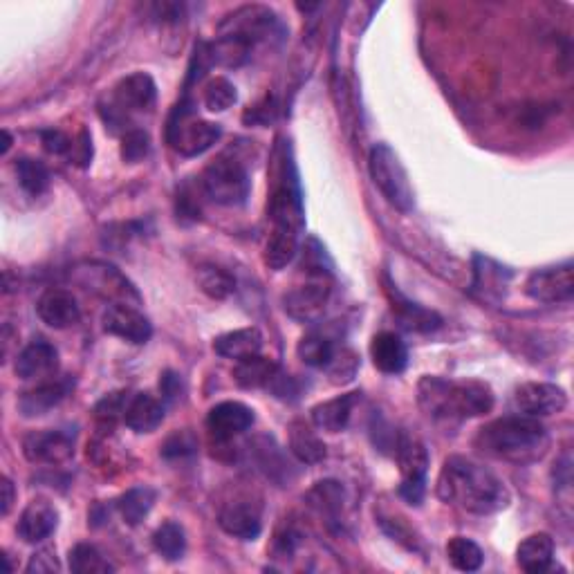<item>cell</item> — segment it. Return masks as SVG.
Here are the masks:
<instances>
[{"mask_svg":"<svg viewBox=\"0 0 574 574\" xmlns=\"http://www.w3.org/2000/svg\"><path fill=\"white\" fill-rule=\"evenodd\" d=\"M196 451H198V440H196V435H193L191 431H175L162 444V456L169 458V460L189 458Z\"/></svg>","mask_w":574,"mask_h":574,"instance_id":"ee69618b","label":"cell"},{"mask_svg":"<svg viewBox=\"0 0 574 574\" xmlns=\"http://www.w3.org/2000/svg\"><path fill=\"white\" fill-rule=\"evenodd\" d=\"M527 296L541 303H566L574 294V272L572 265H557L536 270L525 283Z\"/></svg>","mask_w":574,"mask_h":574,"instance_id":"7c38bea8","label":"cell"},{"mask_svg":"<svg viewBox=\"0 0 574 574\" xmlns=\"http://www.w3.org/2000/svg\"><path fill=\"white\" fill-rule=\"evenodd\" d=\"M164 422V404L151 393H137L126 406L124 424L135 433H153Z\"/></svg>","mask_w":574,"mask_h":574,"instance_id":"d4e9b609","label":"cell"},{"mask_svg":"<svg viewBox=\"0 0 574 574\" xmlns=\"http://www.w3.org/2000/svg\"><path fill=\"white\" fill-rule=\"evenodd\" d=\"M397 462H400L402 471V485L400 496L409 505L418 507L424 501V492H427V471H429V453L427 447L415 438H400L397 440Z\"/></svg>","mask_w":574,"mask_h":574,"instance_id":"9c48e42d","label":"cell"},{"mask_svg":"<svg viewBox=\"0 0 574 574\" xmlns=\"http://www.w3.org/2000/svg\"><path fill=\"white\" fill-rule=\"evenodd\" d=\"M296 252H299V234L292 229L272 227V234L270 238H267L265 252H263L265 265L270 267V270L279 272L294 261Z\"/></svg>","mask_w":574,"mask_h":574,"instance_id":"f546056e","label":"cell"},{"mask_svg":"<svg viewBox=\"0 0 574 574\" xmlns=\"http://www.w3.org/2000/svg\"><path fill=\"white\" fill-rule=\"evenodd\" d=\"M368 171L370 178L375 182V187L382 191V196L391 202L397 211H402V214L413 211L415 198L409 173H406L404 164L400 162V157H397L391 146L375 144L370 148Z\"/></svg>","mask_w":574,"mask_h":574,"instance_id":"5b68a950","label":"cell"},{"mask_svg":"<svg viewBox=\"0 0 574 574\" xmlns=\"http://www.w3.org/2000/svg\"><path fill=\"white\" fill-rule=\"evenodd\" d=\"M274 113H276V108H274V101L267 97L263 104H258L256 108L249 110V113H245V122H252V124H270L272 119H274Z\"/></svg>","mask_w":574,"mask_h":574,"instance_id":"f5cc1de1","label":"cell"},{"mask_svg":"<svg viewBox=\"0 0 574 574\" xmlns=\"http://www.w3.org/2000/svg\"><path fill=\"white\" fill-rule=\"evenodd\" d=\"M261 444H254V453L258 458V465L265 471L267 476L279 480V474H287L290 471V465H287L281 449L276 447V442L270 438H261L258 440Z\"/></svg>","mask_w":574,"mask_h":574,"instance_id":"ab89813d","label":"cell"},{"mask_svg":"<svg viewBox=\"0 0 574 574\" xmlns=\"http://www.w3.org/2000/svg\"><path fill=\"white\" fill-rule=\"evenodd\" d=\"M59 368V353L50 341L34 339L32 344H27L16 357L14 370L21 379H43L57 373Z\"/></svg>","mask_w":574,"mask_h":574,"instance_id":"ffe728a7","label":"cell"},{"mask_svg":"<svg viewBox=\"0 0 574 574\" xmlns=\"http://www.w3.org/2000/svg\"><path fill=\"white\" fill-rule=\"evenodd\" d=\"M357 366H359V359L353 353V350H346L341 348L332 357V361L328 364V375H330V382L332 384H348L353 382L355 375H357Z\"/></svg>","mask_w":574,"mask_h":574,"instance_id":"b9f144b4","label":"cell"},{"mask_svg":"<svg viewBox=\"0 0 574 574\" xmlns=\"http://www.w3.org/2000/svg\"><path fill=\"white\" fill-rule=\"evenodd\" d=\"M41 140H43L45 151L54 153V155H63V153L70 155L72 144H74V140H70V137L61 131H43Z\"/></svg>","mask_w":574,"mask_h":574,"instance_id":"681fc988","label":"cell"},{"mask_svg":"<svg viewBox=\"0 0 574 574\" xmlns=\"http://www.w3.org/2000/svg\"><path fill=\"white\" fill-rule=\"evenodd\" d=\"M330 301V285L323 279H314L283 296V308L287 317L299 323H314L323 317Z\"/></svg>","mask_w":574,"mask_h":574,"instance_id":"8fae6325","label":"cell"},{"mask_svg":"<svg viewBox=\"0 0 574 574\" xmlns=\"http://www.w3.org/2000/svg\"><path fill=\"white\" fill-rule=\"evenodd\" d=\"M480 263H483V267H478L476 270V287L483 285V290H485V296H489L492 292H501L503 287L507 285V279H509V272L505 270V267L501 265H496L492 261H483V258H478Z\"/></svg>","mask_w":574,"mask_h":574,"instance_id":"f6af8a7d","label":"cell"},{"mask_svg":"<svg viewBox=\"0 0 574 574\" xmlns=\"http://www.w3.org/2000/svg\"><path fill=\"white\" fill-rule=\"evenodd\" d=\"M16 178L21 189L30 196H41V193L48 191L50 187V171L45 169V164L30 160V157H21L14 164Z\"/></svg>","mask_w":574,"mask_h":574,"instance_id":"8d00e7d4","label":"cell"},{"mask_svg":"<svg viewBox=\"0 0 574 574\" xmlns=\"http://www.w3.org/2000/svg\"><path fill=\"white\" fill-rule=\"evenodd\" d=\"M59 525V512L50 501L45 498H34V501L23 509L21 518H18L16 532L25 543H41L57 530Z\"/></svg>","mask_w":574,"mask_h":574,"instance_id":"d6986e66","label":"cell"},{"mask_svg":"<svg viewBox=\"0 0 574 574\" xmlns=\"http://www.w3.org/2000/svg\"><path fill=\"white\" fill-rule=\"evenodd\" d=\"M438 496L444 503L458 505L478 516L496 514L512 503V494L503 480L492 469L465 456L444 460L438 478Z\"/></svg>","mask_w":574,"mask_h":574,"instance_id":"6da1fadb","label":"cell"},{"mask_svg":"<svg viewBox=\"0 0 574 574\" xmlns=\"http://www.w3.org/2000/svg\"><path fill=\"white\" fill-rule=\"evenodd\" d=\"M153 548L166 561H180L187 550V536L178 523L166 521L153 532Z\"/></svg>","mask_w":574,"mask_h":574,"instance_id":"e575fe53","label":"cell"},{"mask_svg":"<svg viewBox=\"0 0 574 574\" xmlns=\"http://www.w3.org/2000/svg\"><path fill=\"white\" fill-rule=\"evenodd\" d=\"M382 527L388 536H393V541L404 543L409 550H418L415 534H413L411 527L402 521V518H382Z\"/></svg>","mask_w":574,"mask_h":574,"instance_id":"c3c4849f","label":"cell"},{"mask_svg":"<svg viewBox=\"0 0 574 574\" xmlns=\"http://www.w3.org/2000/svg\"><path fill=\"white\" fill-rule=\"evenodd\" d=\"M308 503L321 516H337L344 507V487L337 480H323V483H317L310 489Z\"/></svg>","mask_w":574,"mask_h":574,"instance_id":"74e56055","label":"cell"},{"mask_svg":"<svg viewBox=\"0 0 574 574\" xmlns=\"http://www.w3.org/2000/svg\"><path fill=\"white\" fill-rule=\"evenodd\" d=\"M151 151V140L144 131H128L122 140V160L128 164L142 162Z\"/></svg>","mask_w":574,"mask_h":574,"instance_id":"7dc6e473","label":"cell"},{"mask_svg":"<svg viewBox=\"0 0 574 574\" xmlns=\"http://www.w3.org/2000/svg\"><path fill=\"white\" fill-rule=\"evenodd\" d=\"M359 402V393H348L339 395L335 400L321 402L310 411L312 424L319 431L326 433H341L350 422V415H353L355 404Z\"/></svg>","mask_w":574,"mask_h":574,"instance_id":"cb8c5ba5","label":"cell"},{"mask_svg":"<svg viewBox=\"0 0 574 574\" xmlns=\"http://www.w3.org/2000/svg\"><path fill=\"white\" fill-rule=\"evenodd\" d=\"M370 357L377 370L386 375H400L409 366V348L395 332H379L370 341Z\"/></svg>","mask_w":574,"mask_h":574,"instance_id":"603a6c76","label":"cell"},{"mask_svg":"<svg viewBox=\"0 0 574 574\" xmlns=\"http://www.w3.org/2000/svg\"><path fill=\"white\" fill-rule=\"evenodd\" d=\"M198 285L200 290L216 301L227 299L236 290V279L227 270L216 265H205L198 270Z\"/></svg>","mask_w":574,"mask_h":574,"instance_id":"f35d334b","label":"cell"},{"mask_svg":"<svg viewBox=\"0 0 574 574\" xmlns=\"http://www.w3.org/2000/svg\"><path fill=\"white\" fill-rule=\"evenodd\" d=\"M388 296H391L393 301V312L397 321H400V326L404 330H411V332H431L435 328H440L442 319L438 314L422 308L418 303H411L406 296H402L397 290H393V285L388 287Z\"/></svg>","mask_w":574,"mask_h":574,"instance_id":"4316f807","label":"cell"},{"mask_svg":"<svg viewBox=\"0 0 574 574\" xmlns=\"http://www.w3.org/2000/svg\"><path fill=\"white\" fill-rule=\"evenodd\" d=\"M552 561H554V539L545 532L527 536L516 550V563L525 572L541 574L545 570H550Z\"/></svg>","mask_w":574,"mask_h":574,"instance_id":"83f0119b","label":"cell"},{"mask_svg":"<svg viewBox=\"0 0 574 574\" xmlns=\"http://www.w3.org/2000/svg\"><path fill=\"white\" fill-rule=\"evenodd\" d=\"M157 99V88L151 74L146 72H135L128 74L126 79H122L113 90V101L115 106L110 108V122H117V115L133 113V110H151L155 106Z\"/></svg>","mask_w":574,"mask_h":574,"instance_id":"5bb4252c","label":"cell"},{"mask_svg":"<svg viewBox=\"0 0 574 574\" xmlns=\"http://www.w3.org/2000/svg\"><path fill=\"white\" fill-rule=\"evenodd\" d=\"M296 353H299V359L303 361L305 366H312V368H328V364L335 357L337 348L332 344V339H328L326 335H321V332H310V335H305L299 341V348H296Z\"/></svg>","mask_w":574,"mask_h":574,"instance_id":"d6a6232c","label":"cell"},{"mask_svg":"<svg viewBox=\"0 0 574 574\" xmlns=\"http://www.w3.org/2000/svg\"><path fill=\"white\" fill-rule=\"evenodd\" d=\"M155 498H157V494L153 492L151 487L128 489V492L117 501V509H119V514H122L124 523L131 525V527L140 525L148 516V512L153 509Z\"/></svg>","mask_w":574,"mask_h":574,"instance_id":"1f68e13d","label":"cell"},{"mask_svg":"<svg viewBox=\"0 0 574 574\" xmlns=\"http://www.w3.org/2000/svg\"><path fill=\"white\" fill-rule=\"evenodd\" d=\"M128 402H131V397H128V393H124V391L110 393L95 406V418L101 424H106V427H113L117 420H124Z\"/></svg>","mask_w":574,"mask_h":574,"instance_id":"7bdbcfd3","label":"cell"},{"mask_svg":"<svg viewBox=\"0 0 574 574\" xmlns=\"http://www.w3.org/2000/svg\"><path fill=\"white\" fill-rule=\"evenodd\" d=\"M303 267L310 274H317L319 279H323V274H330L332 263L326 254V249H323L317 238H310L308 245L303 249Z\"/></svg>","mask_w":574,"mask_h":574,"instance_id":"bcb514c9","label":"cell"},{"mask_svg":"<svg viewBox=\"0 0 574 574\" xmlns=\"http://www.w3.org/2000/svg\"><path fill=\"white\" fill-rule=\"evenodd\" d=\"M160 391L164 400H175L180 395V377L175 373H164L160 379Z\"/></svg>","mask_w":574,"mask_h":574,"instance_id":"db71d44e","label":"cell"},{"mask_svg":"<svg viewBox=\"0 0 574 574\" xmlns=\"http://www.w3.org/2000/svg\"><path fill=\"white\" fill-rule=\"evenodd\" d=\"M74 281L86 287L88 292L97 294L106 301L126 303V305L140 303V294H137L135 285L113 265H106V263L81 265L77 267V272H74Z\"/></svg>","mask_w":574,"mask_h":574,"instance_id":"ba28073f","label":"cell"},{"mask_svg":"<svg viewBox=\"0 0 574 574\" xmlns=\"http://www.w3.org/2000/svg\"><path fill=\"white\" fill-rule=\"evenodd\" d=\"M72 388L74 379L70 377L52 379V382H45L32 388V391L23 393L21 400H18V409H21L25 418H39V415H45L48 411H52L54 406H59L66 400Z\"/></svg>","mask_w":574,"mask_h":574,"instance_id":"7402d4cb","label":"cell"},{"mask_svg":"<svg viewBox=\"0 0 574 574\" xmlns=\"http://www.w3.org/2000/svg\"><path fill=\"white\" fill-rule=\"evenodd\" d=\"M418 402L433 420H469L492 411L496 397L489 384L478 379L451 382L442 377H422Z\"/></svg>","mask_w":574,"mask_h":574,"instance_id":"3957f363","label":"cell"},{"mask_svg":"<svg viewBox=\"0 0 574 574\" xmlns=\"http://www.w3.org/2000/svg\"><path fill=\"white\" fill-rule=\"evenodd\" d=\"M514 409L530 418H548L568 406V395L561 386L550 382H525L514 391Z\"/></svg>","mask_w":574,"mask_h":574,"instance_id":"30bf717a","label":"cell"},{"mask_svg":"<svg viewBox=\"0 0 574 574\" xmlns=\"http://www.w3.org/2000/svg\"><path fill=\"white\" fill-rule=\"evenodd\" d=\"M279 25L272 9L261 7V5H252V7H243L227 16V21L222 23V34H231L238 36V39L247 41L249 45H254L258 41L270 39L274 34V27Z\"/></svg>","mask_w":574,"mask_h":574,"instance_id":"2e32d148","label":"cell"},{"mask_svg":"<svg viewBox=\"0 0 574 574\" xmlns=\"http://www.w3.org/2000/svg\"><path fill=\"white\" fill-rule=\"evenodd\" d=\"M276 373H279V366L272 359L254 355L238 361L234 368V379L240 388H270Z\"/></svg>","mask_w":574,"mask_h":574,"instance_id":"4dcf8cb0","label":"cell"},{"mask_svg":"<svg viewBox=\"0 0 574 574\" xmlns=\"http://www.w3.org/2000/svg\"><path fill=\"white\" fill-rule=\"evenodd\" d=\"M476 449L512 465H532L550 449V433L530 415H507L485 424L476 435Z\"/></svg>","mask_w":574,"mask_h":574,"instance_id":"7a4b0ae2","label":"cell"},{"mask_svg":"<svg viewBox=\"0 0 574 574\" xmlns=\"http://www.w3.org/2000/svg\"><path fill=\"white\" fill-rule=\"evenodd\" d=\"M70 570L74 574H108L115 572L108 559L101 554L95 545L79 543L70 550Z\"/></svg>","mask_w":574,"mask_h":574,"instance_id":"d590c367","label":"cell"},{"mask_svg":"<svg viewBox=\"0 0 574 574\" xmlns=\"http://www.w3.org/2000/svg\"><path fill=\"white\" fill-rule=\"evenodd\" d=\"M236 86L225 77H216L211 79L205 86V106L211 110V113H222L236 104Z\"/></svg>","mask_w":574,"mask_h":574,"instance_id":"60d3db41","label":"cell"},{"mask_svg":"<svg viewBox=\"0 0 574 574\" xmlns=\"http://www.w3.org/2000/svg\"><path fill=\"white\" fill-rule=\"evenodd\" d=\"M254 424V411L240 402H220L207 415V429L216 442H229Z\"/></svg>","mask_w":574,"mask_h":574,"instance_id":"e0dca14e","label":"cell"},{"mask_svg":"<svg viewBox=\"0 0 574 574\" xmlns=\"http://www.w3.org/2000/svg\"><path fill=\"white\" fill-rule=\"evenodd\" d=\"M263 348V335L258 328H240L225 332V335L216 337L214 350L225 359L243 361L261 353Z\"/></svg>","mask_w":574,"mask_h":574,"instance_id":"484cf974","label":"cell"},{"mask_svg":"<svg viewBox=\"0 0 574 574\" xmlns=\"http://www.w3.org/2000/svg\"><path fill=\"white\" fill-rule=\"evenodd\" d=\"M23 453L34 465H63L74 456V438L63 431H32L25 435Z\"/></svg>","mask_w":574,"mask_h":574,"instance_id":"9a60e30c","label":"cell"},{"mask_svg":"<svg viewBox=\"0 0 574 574\" xmlns=\"http://www.w3.org/2000/svg\"><path fill=\"white\" fill-rule=\"evenodd\" d=\"M70 157L79 166H86L92 160V140H90V135L86 131H81L79 140H74Z\"/></svg>","mask_w":574,"mask_h":574,"instance_id":"816d5d0a","label":"cell"},{"mask_svg":"<svg viewBox=\"0 0 574 574\" xmlns=\"http://www.w3.org/2000/svg\"><path fill=\"white\" fill-rule=\"evenodd\" d=\"M36 312H39L41 321L45 326L54 330H66L77 326L81 319L79 303L68 290H48L39 303H36Z\"/></svg>","mask_w":574,"mask_h":574,"instance_id":"44dd1931","label":"cell"},{"mask_svg":"<svg viewBox=\"0 0 574 574\" xmlns=\"http://www.w3.org/2000/svg\"><path fill=\"white\" fill-rule=\"evenodd\" d=\"M222 135V128L214 122L196 119L189 99H182L173 108V115L166 126V140L184 157H196L209 151Z\"/></svg>","mask_w":574,"mask_h":574,"instance_id":"52a82bcc","label":"cell"},{"mask_svg":"<svg viewBox=\"0 0 574 574\" xmlns=\"http://www.w3.org/2000/svg\"><path fill=\"white\" fill-rule=\"evenodd\" d=\"M290 449L296 458L305 465H317V462L326 460V444L317 435L310 424L303 420H294L290 424Z\"/></svg>","mask_w":574,"mask_h":574,"instance_id":"f1b7e54d","label":"cell"},{"mask_svg":"<svg viewBox=\"0 0 574 574\" xmlns=\"http://www.w3.org/2000/svg\"><path fill=\"white\" fill-rule=\"evenodd\" d=\"M3 137H5V142H3V148H0V153H7L9 151V146H12V137H9L7 131H3Z\"/></svg>","mask_w":574,"mask_h":574,"instance_id":"9f6ffc18","label":"cell"},{"mask_svg":"<svg viewBox=\"0 0 574 574\" xmlns=\"http://www.w3.org/2000/svg\"><path fill=\"white\" fill-rule=\"evenodd\" d=\"M447 557L451 561V566L460 572H476L485 561V554L480 550V545L467 539V536H453L447 543Z\"/></svg>","mask_w":574,"mask_h":574,"instance_id":"836d02e7","label":"cell"},{"mask_svg":"<svg viewBox=\"0 0 574 574\" xmlns=\"http://www.w3.org/2000/svg\"><path fill=\"white\" fill-rule=\"evenodd\" d=\"M59 570V561H57V554L52 550H41L36 552L30 566H27V572H57Z\"/></svg>","mask_w":574,"mask_h":574,"instance_id":"f907efd6","label":"cell"},{"mask_svg":"<svg viewBox=\"0 0 574 574\" xmlns=\"http://www.w3.org/2000/svg\"><path fill=\"white\" fill-rule=\"evenodd\" d=\"M200 189L205 193V198L216 202V205L240 207L249 198L252 182H249L243 164L234 160V157L222 155L202 171Z\"/></svg>","mask_w":574,"mask_h":574,"instance_id":"8992f818","label":"cell"},{"mask_svg":"<svg viewBox=\"0 0 574 574\" xmlns=\"http://www.w3.org/2000/svg\"><path fill=\"white\" fill-rule=\"evenodd\" d=\"M218 523L229 536H236L240 541H254L263 530L261 507L252 501H231L222 505L218 514Z\"/></svg>","mask_w":574,"mask_h":574,"instance_id":"ac0fdd59","label":"cell"},{"mask_svg":"<svg viewBox=\"0 0 574 574\" xmlns=\"http://www.w3.org/2000/svg\"><path fill=\"white\" fill-rule=\"evenodd\" d=\"M101 326L108 335L119 337L128 341V344L142 346L148 339L153 337V326L144 312H140L135 305L126 303H113L101 317Z\"/></svg>","mask_w":574,"mask_h":574,"instance_id":"4fadbf2b","label":"cell"},{"mask_svg":"<svg viewBox=\"0 0 574 574\" xmlns=\"http://www.w3.org/2000/svg\"><path fill=\"white\" fill-rule=\"evenodd\" d=\"M272 178L274 180L270 202H267V216H270L274 227L292 229L296 234H301L305 225L303 191L290 148H276V169Z\"/></svg>","mask_w":574,"mask_h":574,"instance_id":"277c9868","label":"cell"},{"mask_svg":"<svg viewBox=\"0 0 574 574\" xmlns=\"http://www.w3.org/2000/svg\"><path fill=\"white\" fill-rule=\"evenodd\" d=\"M0 494H3V498H0V514L7 516L9 512H12V505H14V485H12V480H9V478L0 480Z\"/></svg>","mask_w":574,"mask_h":574,"instance_id":"11a10c76","label":"cell"}]
</instances>
